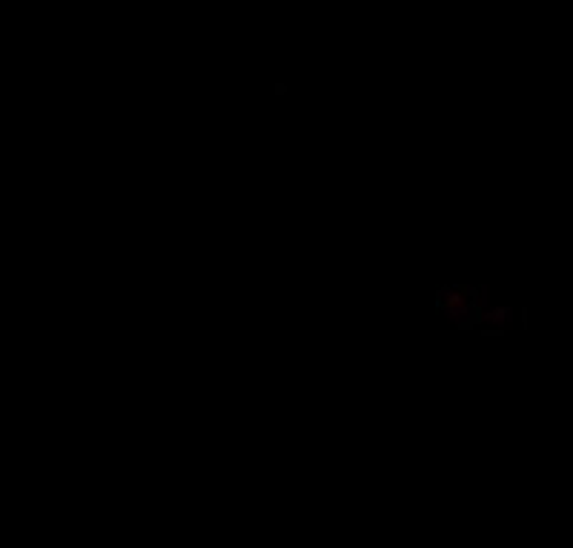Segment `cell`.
<instances>
[{"mask_svg": "<svg viewBox=\"0 0 573 548\" xmlns=\"http://www.w3.org/2000/svg\"><path fill=\"white\" fill-rule=\"evenodd\" d=\"M487 322H499V325H504L507 318H510V307H496V310H487Z\"/></svg>", "mask_w": 573, "mask_h": 548, "instance_id": "cell-1", "label": "cell"}]
</instances>
